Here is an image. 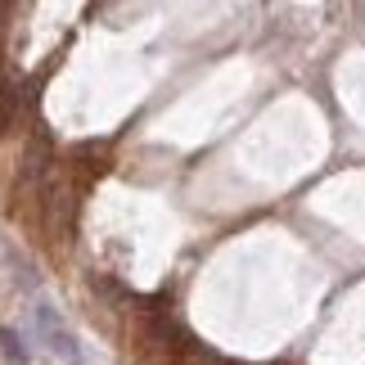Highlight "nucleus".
I'll return each instance as SVG.
<instances>
[{
  "label": "nucleus",
  "instance_id": "obj_1",
  "mask_svg": "<svg viewBox=\"0 0 365 365\" xmlns=\"http://www.w3.org/2000/svg\"><path fill=\"white\" fill-rule=\"evenodd\" d=\"M36 329H41V339H46V347H50L54 356H63L68 365H81V347H77L73 329L59 320L54 307H36Z\"/></svg>",
  "mask_w": 365,
  "mask_h": 365
},
{
  "label": "nucleus",
  "instance_id": "obj_2",
  "mask_svg": "<svg viewBox=\"0 0 365 365\" xmlns=\"http://www.w3.org/2000/svg\"><path fill=\"white\" fill-rule=\"evenodd\" d=\"M0 352H5V361L9 365H27V347H23V339H19V329H0Z\"/></svg>",
  "mask_w": 365,
  "mask_h": 365
}]
</instances>
